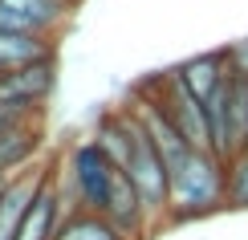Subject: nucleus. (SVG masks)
<instances>
[{
  "label": "nucleus",
  "mask_w": 248,
  "mask_h": 240,
  "mask_svg": "<svg viewBox=\"0 0 248 240\" xmlns=\"http://www.w3.org/2000/svg\"><path fill=\"white\" fill-rule=\"evenodd\" d=\"M228 65L236 78H248V37L236 41V45H228Z\"/></svg>",
  "instance_id": "nucleus-11"
},
{
  "label": "nucleus",
  "mask_w": 248,
  "mask_h": 240,
  "mask_svg": "<svg viewBox=\"0 0 248 240\" xmlns=\"http://www.w3.org/2000/svg\"><path fill=\"white\" fill-rule=\"evenodd\" d=\"M179 69V78L191 86V94L200 102H208L216 86H220L224 78L232 74V65H228V49H212V53H200V57H191V61H183V65H175Z\"/></svg>",
  "instance_id": "nucleus-8"
},
{
  "label": "nucleus",
  "mask_w": 248,
  "mask_h": 240,
  "mask_svg": "<svg viewBox=\"0 0 248 240\" xmlns=\"http://www.w3.org/2000/svg\"><path fill=\"white\" fill-rule=\"evenodd\" d=\"M78 0H0V29L57 37Z\"/></svg>",
  "instance_id": "nucleus-4"
},
{
  "label": "nucleus",
  "mask_w": 248,
  "mask_h": 240,
  "mask_svg": "<svg viewBox=\"0 0 248 240\" xmlns=\"http://www.w3.org/2000/svg\"><path fill=\"white\" fill-rule=\"evenodd\" d=\"M41 147H45L41 114H29V118H20L16 127H8L4 139H0V171L16 175V171H25V167H33Z\"/></svg>",
  "instance_id": "nucleus-6"
},
{
  "label": "nucleus",
  "mask_w": 248,
  "mask_h": 240,
  "mask_svg": "<svg viewBox=\"0 0 248 240\" xmlns=\"http://www.w3.org/2000/svg\"><path fill=\"white\" fill-rule=\"evenodd\" d=\"M114 159L98 147V139H81L69 147L65 159V179H69V200L74 208H86V212H102L110 192V179H114Z\"/></svg>",
  "instance_id": "nucleus-2"
},
{
  "label": "nucleus",
  "mask_w": 248,
  "mask_h": 240,
  "mask_svg": "<svg viewBox=\"0 0 248 240\" xmlns=\"http://www.w3.org/2000/svg\"><path fill=\"white\" fill-rule=\"evenodd\" d=\"M57 90V57L53 61H37V65L0 74V106H16L29 114H41L45 102Z\"/></svg>",
  "instance_id": "nucleus-3"
},
{
  "label": "nucleus",
  "mask_w": 248,
  "mask_h": 240,
  "mask_svg": "<svg viewBox=\"0 0 248 240\" xmlns=\"http://www.w3.org/2000/svg\"><path fill=\"white\" fill-rule=\"evenodd\" d=\"M20 118H29V110H16V106H0V139H4L8 127H16Z\"/></svg>",
  "instance_id": "nucleus-12"
},
{
  "label": "nucleus",
  "mask_w": 248,
  "mask_h": 240,
  "mask_svg": "<svg viewBox=\"0 0 248 240\" xmlns=\"http://www.w3.org/2000/svg\"><path fill=\"white\" fill-rule=\"evenodd\" d=\"M224 192H228V208L248 212V151H236L232 159H228V171H224Z\"/></svg>",
  "instance_id": "nucleus-10"
},
{
  "label": "nucleus",
  "mask_w": 248,
  "mask_h": 240,
  "mask_svg": "<svg viewBox=\"0 0 248 240\" xmlns=\"http://www.w3.org/2000/svg\"><path fill=\"white\" fill-rule=\"evenodd\" d=\"M57 57V37H37V33H8L0 29V74L37 65V61Z\"/></svg>",
  "instance_id": "nucleus-7"
},
{
  "label": "nucleus",
  "mask_w": 248,
  "mask_h": 240,
  "mask_svg": "<svg viewBox=\"0 0 248 240\" xmlns=\"http://www.w3.org/2000/svg\"><path fill=\"white\" fill-rule=\"evenodd\" d=\"M8 179H13V175H4V171H0V195H4V187H8Z\"/></svg>",
  "instance_id": "nucleus-13"
},
{
  "label": "nucleus",
  "mask_w": 248,
  "mask_h": 240,
  "mask_svg": "<svg viewBox=\"0 0 248 240\" xmlns=\"http://www.w3.org/2000/svg\"><path fill=\"white\" fill-rule=\"evenodd\" d=\"M49 171H53V163H33L8 179L4 195H0V240H20V224H25L37 192L45 187Z\"/></svg>",
  "instance_id": "nucleus-5"
},
{
  "label": "nucleus",
  "mask_w": 248,
  "mask_h": 240,
  "mask_svg": "<svg viewBox=\"0 0 248 240\" xmlns=\"http://www.w3.org/2000/svg\"><path fill=\"white\" fill-rule=\"evenodd\" d=\"M57 240H130L118 224H110L102 212H86V208H74L61 224Z\"/></svg>",
  "instance_id": "nucleus-9"
},
{
  "label": "nucleus",
  "mask_w": 248,
  "mask_h": 240,
  "mask_svg": "<svg viewBox=\"0 0 248 240\" xmlns=\"http://www.w3.org/2000/svg\"><path fill=\"white\" fill-rule=\"evenodd\" d=\"M224 171H228V163L208 147H191L183 159H175L167 167V220L191 224L228 208Z\"/></svg>",
  "instance_id": "nucleus-1"
}]
</instances>
